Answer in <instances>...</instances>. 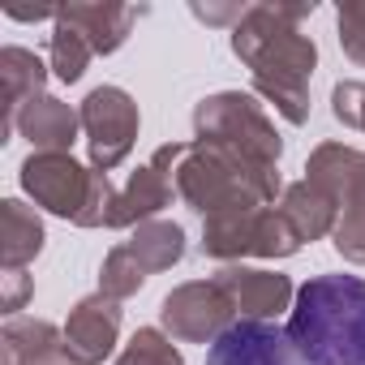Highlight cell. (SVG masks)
Listing matches in <instances>:
<instances>
[{
  "mask_svg": "<svg viewBox=\"0 0 365 365\" xmlns=\"http://www.w3.org/2000/svg\"><path fill=\"white\" fill-rule=\"evenodd\" d=\"M82 133H86V155H91V168L95 172H112L129 159L133 142H138V103L120 91V86H95L82 108Z\"/></svg>",
  "mask_w": 365,
  "mask_h": 365,
  "instance_id": "8992f818",
  "label": "cell"
},
{
  "mask_svg": "<svg viewBox=\"0 0 365 365\" xmlns=\"http://www.w3.org/2000/svg\"><path fill=\"white\" fill-rule=\"evenodd\" d=\"M194 142L232 146V150H241L258 163H275V168H279V155H284V138L275 133L262 103L245 91L207 95L194 108Z\"/></svg>",
  "mask_w": 365,
  "mask_h": 365,
  "instance_id": "277c9868",
  "label": "cell"
},
{
  "mask_svg": "<svg viewBox=\"0 0 365 365\" xmlns=\"http://www.w3.org/2000/svg\"><path fill=\"white\" fill-rule=\"evenodd\" d=\"M279 211L288 215V224L297 228L301 241H322V237H331V232H335V220H339V207H335L318 185H309V180H297V185L284 190Z\"/></svg>",
  "mask_w": 365,
  "mask_h": 365,
  "instance_id": "ac0fdd59",
  "label": "cell"
},
{
  "mask_svg": "<svg viewBox=\"0 0 365 365\" xmlns=\"http://www.w3.org/2000/svg\"><path fill=\"white\" fill-rule=\"evenodd\" d=\"M176 198L202 220L228 215V211H258L271 207L275 194H284V180L275 163H258L232 146L215 142H190L172 172Z\"/></svg>",
  "mask_w": 365,
  "mask_h": 365,
  "instance_id": "3957f363",
  "label": "cell"
},
{
  "mask_svg": "<svg viewBox=\"0 0 365 365\" xmlns=\"http://www.w3.org/2000/svg\"><path fill=\"white\" fill-rule=\"evenodd\" d=\"M305 241L288 224L279 207L258 211H228L202 220V254L215 262H241V258H292Z\"/></svg>",
  "mask_w": 365,
  "mask_h": 365,
  "instance_id": "5b68a950",
  "label": "cell"
},
{
  "mask_svg": "<svg viewBox=\"0 0 365 365\" xmlns=\"http://www.w3.org/2000/svg\"><path fill=\"white\" fill-rule=\"evenodd\" d=\"M284 331L301 365H365V279L314 275L297 288Z\"/></svg>",
  "mask_w": 365,
  "mask_h": 365,
  "instance_id": "7a4b0ae2",
  "label": "cell"
},
{
  "mask_svg": "<svg viewBox=\"0 0 365 365\" xmlns=\"http://www.w3.org/2000/svg\"><path fill=\"white\" fill-rule=\"evenodd\" d=\"M48 86V69L31 48H5L0 52V91H5V116H0V138L18 129V116L31 99H39Z\"/></svg>",
  "mask_w": 365,
  "mask_h": 365,
  "instance_id": "9a60e30c",
  "label": "cell"
},
{
  "mask_svg": "<svg viewBox=\"0 0 365 365\" xmlns=\"http://www.w3.org/2000/svg\"><path fill=\"white\" fill-rule=\"evenodd\" d=\"M237 318H241L237 305L228 301V292L215 279L180 284L159 305V327L180 344H215Z\"/></svg>",
  "mask_w": 365,
  "mask_h": 365,
  "instance_id": "ba28073f",
  "label": "cell"
},
{
  "mask_svg": "<svg viewBox=\"0 0 365 365\" xmlns=\"http://www.w3.org/2000/svg\"><path fill=\"white\" fill-rule=\"evenodd\" d=\"M331 112L339 125L365 133V82H335L331 91Z\"/></svg>",
  "mask_w": 365,
  "mask_h": 365,
  "instance_id": "d4e9b609",
  "label": "cell"
},
{
  "mask_svg": "<svg viewBox=\"0 0 365 365\" xmlns=\"http://www.w3.org/2000/svg\"><path fill=\"white\" fill-rule=\"evenodd\" d=\"M0 352L5 365H73L65 331H56L43 318H9L0 331Z\"/></svg>",
  "mask_w": 365,
  "mask_h": 365,
  "instance_id": "4fadbf2b",
  "label": "cell"
},
{
  "mask_svg": "<svg viewBox=\"0 0 365 365\" xmlns=\"http://www.w3.org/2000/svg\"><path fill=\"white\" fill-rule=\"evenodd\" d=\"M335 22H339V48H344V56L356 61V65H365V0H344Z\"/></svg>",
  "mask_w": 365,
  "mask_h": 365,
  "instance_id": "cb8c5ba5",
  "label": "cell"
},
{
  "mask_svg": "<svg viewBox=\"0 0 365 365\" xmlns=\"http://www.w3.org/2000/svg\"><path fill=\"white\" fill-rule=\"evenodd\" d=\"M61 18L86 35V43H91L95 56H112L129 39V31L142 18V9H133V5H108V0H73V5H61Z\"/></svg>",
  "mask_w": 365,
  "mask_h": 365,
  "instance_id": "5bb4252c",
  "label": "cell"
},
{
  "mask_svg": "<svg viewBox=\"0 0 365 365\" xmlns=\"http://www.w3.org/2000/svg\"><path fill=\"white\" fill-rule=\"evenodd\" d=\"M207 365H301L288 331L258 318H237L211 348Z\"/></svg>",
  "mask_w": 365,
  "mask_h": 365,
  "instance_id": "9c48e42d",
  "label": "cell"
},
{
  "mask_svg": "<svg viewBox=\"0 0 365 365\" xmlns=\"http://www.w3.org/2000/svg\"><path fill=\"white\" fill-rule=\"evenodd\" d=\"M120 339V301L103 297V292H91L82 297L69 318H65V344H69V356L73 365H99L112 356Z\"/></svg>",
  "mask_w": 365,
  "mask_h": 365,
  "instance_id": "30bf717a",
  "label": "cell"
},
{
  "mask_svg": "<svg viewBox=\"0 0 365 365\" xmlns=\"http://www.w3.org/2000/svg\"><path fill=\"white\" fill-rule=\"evenodd\" d=\"M305 180L318 185L339 211L365 202V150L344 146V142H322L309 163H305Z\"/></svg>",
  "mask_w": 365,
  "mask_h": 365,
  "instance_id": "7c38bea8",
  "label": "cell"
},
{
  "mask_svg": "<svg viewBox=\"0 0 365 365\" xmlns=\"http://www.w3.org/2000/svg\"><path fill=\"white\" fill-rule=\"evenodd\" d=\"M78 129H82V116L65 99H52V95L31 99L18 116V133L35 150H69L78 142Z\"/></svg>",
  "mask_w": 365,
  "mask_h": 365,
  "instance_id": "e0dca14e",
  "label": "cell"
},
{
  "mask_svg": "<svg viewBox=\"0 0 365 365\" xmlns=\"http://www.w3.org/2000/svg\"><path fill=\"white\" fill-rule=\"evenodd\" d=\"M129 254L155 275V271H172L180 258H185V228L172 220H146L133 228V237L125 241Z\"/></svg>",
  "mask_w": 365,
  "mask_h": 365,
  "instance_id": "d6986e66",
  "label": "cell"
},
{
  "mask_svg": "<svg viewBox=\"0 0 365 365\" xmlns=\"http://www.w3.org/2000/svg\"><path fill=\"white\" fill-rule=\"evenodd\" d=\"M95 168L78 163L69 150H31L22 163V190L35 198V207H43L48 215L61 220H82L91 190H95Z\"/></svg>",
  "mask_w": 365,
  "mask_h": 365,
  "instance_id": "52a82bcc",
  "label": "cell"
},
{
  "mask_svg": "<svg viewBox=\"0 0 365 365\" xmlns=\"http://www.w3.org/2000/svg\"><path fill=\"white\" fill-rule=\"evenodd\" d=\"M116 365H185V356H180V348L172 344V335L163 327H142V331H133V339L125 344Z\"/></svg>",
  "mask_w": 365,
  "mask_h": 365,
  "instance_id": "7402d4cb",
  "label": "cell"
},
{
  "mask_svg": "<svg viewBox=\"0 0 365 365\" xmlns=\"http://www.w3.org/2000/svg\"><path fill=\"white\" fill-rule=\"evenodd\" d=\"M215 284L228 292V301L237 305L241 318H258V322H271L279 318L284 309L292 314V279L279 275V271H258V267H245V262H232L215 275Z\"/></svg>",
  "mask_w": 365,
  "mask_h": 365,
  "instance_id": "8fae6325",
  "label": "cell"
},
{
  "mask_svg": "<svg viewBox=\"0 0 365 365\" xmlns=\"http://www.w3.org/2000/svg\"><path fill=\"white\" fill-rule=\"evenodd\" d=\"M146 275H150V271L129 254V245H116V250H108V258H103L99 292H103V297H112V301H129V297H138V292H142Z\"/></svg>",
  "mask_w": 365,
  "mask_h": 365,
  "instance_id": "44dd1931",
  "label": "cell"
},
{
  "mask_svg": "<svg viewBox=\"0 0 365 365\" xmlns=\"http://www.w3.org/2000/svg\"><path fill=\"white\" fill-rule=\"evenodd\" d=\"M190 9H194V18L207 22V26H237V22L245 18L241 5H198V0H194Z\"/></svg>",
  "mask_w": 365,
  "mask_h": 365,
  "instance_id": "4316f807",
  "label": "cell"
},
{
  "mask_svg": "<svg viewBox=\"0 0 365 365\" xmlns=\"http://www.w3.org/2000/svg\"><path fill=\"white\" fill-rule=\"evenodd\" d=\"M331 245L339 250V258H344V262L365 267V202H356V207H344V211H339L335 232H331Z\"/></svg>",
  "mask_w": 365,
  "mask_h": 365,
  "instance_id": "603a6c76",
  "label": "cell"
},
{
  "mask_svg": "<svg viewBox=\"0 0 365 365\" xmlns=\"http://www.w3.org/2000/svg\"><path fill=\"white\" fill-rule=\"evenodd\" d=\"M43 241H48V232H43V220L35 207H26L18 198L0 202V271H26L39 258Z\"/></svg>",
  "mask_w": 365,
  "mask_h": 365,
  "instance_id": "2e32d148",
  "label": "cell"
},
{
  "mask_svg": "<svg viewBox=\"0 0 365 365\" xmlns=\"http://www.w3.org/2000/svg\"><path fill=\"white\" fill-rule=\"evenodd\" d=\"M48 56H52V73L61 78V82H78L82 73H86V65H91V43H86V35L78 31V26H69L65 18H56V26H52V39H48Z\"/></svg>",
  "mask_w": 365,
  "mask_h": 365,
  "instance_id": "ffe728a7",
  "label": "cell"
},
{
  "mask_svg": "<svg viewBox=\"0 0 365 365\" xmlns=\"http://www.w3.org/2000/svg\"><path fill=\"white\" fill-rule=\"evenodd\" d=\"M314 14L309 5H250L232 26V52L254 73V95L275 103L288 125L309 120V78L318 69V48L301 31Z\"/></svg>",
  "mask_w": 365,
  "mask_h": 365,
  "instance_id": "6da1fadb",
  "label": "cell"
},
{
  "mask_svg": "<svg viewBox=\"0 0 365 365\" xmlns=\"http://www.w3.org/2000/svg\"><path fill=\"white\" fill-rule=\"evenodd\" d=\"M31 292H35V279L26 271H0V309L9 318H18V309L31 301Z\"/></svg>",
  "mask_w": 365,
  "mask_h": 365,
  "instance_id": "484cf974",
  "label": "cell"
}]
</instances>
